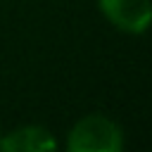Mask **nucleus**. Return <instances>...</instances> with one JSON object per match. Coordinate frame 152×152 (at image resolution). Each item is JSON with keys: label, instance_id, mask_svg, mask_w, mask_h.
Here are the masks:
<instances>
[{"label": "nucleus", "instance_id": "1", "mask_svg": "<svg viewBox=\"0 0 152 152\" xmlns=\"http://www.w3.org/2000/svg\"><path fill=\"white\" fill-rule=\"evenodd\" d=\"M69 152H121L124 133L119 124L102 114H88L69 131L66 138Z\"/></svg>", "mask_w": 152, "mask_h": 152}, {"label": "nucleus", "instance_id": "2", "mask_svg": "<svg viewBox=\"0 0 152 152\" xmlns=\"http://www.w3.org/2000/svg\"><path fill=\"white\" fill-rule=\"evenodd\" d=\"M104 19L126 33H145L152 21L150 0H97Z\"/></svg>", "mask_w": 152, "mask_h": 152}, {"label": "nucleus", "instance_id": "4", "mask_svg": "<svg viewBox=\"0 0 152 152\" xmlns=\"http://www.w3.org/2000/svg\"><path fill=\"white\" fill-rule=\"evenodd\" d=\"M0 138H2V135H0Z\"/></svg>", "mask_w": 152, "mask_h": 152}, {"label": "nucleus", "instance_id": "3", "mask_svg": "<svg viewBox=\"0 0 152 152\" xmlns=\"http://www.w3.org/2000/svg\"><path fill=\"white\" fill-rule=\"evenodd\" d=\"M57 142L52 133L43 126H21L5 138H0V150L7 152H48L55 150Z\"/></svg>", "mask_w": 152, "mask_h": 152}]
</instances>
